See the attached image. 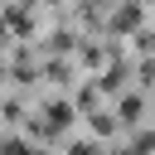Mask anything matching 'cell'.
Instances as JSON below:
<instances>
[{"mask_svg": "<svg viewBox=\"0 0 155 155\" xmlns=\"http://www.w3.org/2000/svg\"><path fill=\"white\" fill-rule=\"evenodd\" d=\"M136 24H140V5H136V0H126V5H121V15H116V29H136Z\"/></svg>", "mask_w": 155, "mask_h": 155, "instance_id": "2", "label": "cell"}, {"mask_svg": "<svg viewBox=\"0 0 155 155\" xmlns=\"http://www.w3.org/2000/svg\"><path fill=\"white\" fill-rule=\"evenodd\" d=\"M68 155H97V145H92V140H73V145H68Z\"/></svg>", "mask_w": 155, "mask_h": 155, "instance_id": "5", "label": "cell"}, {"mask_svg": "<svg viewBox=\"0 0 155 155\" xmlns=\"http://www.w3.org/2000/svg\"><path fill=\"white\" fill-rule=\"evenodd\" d=\"M73 111H78L73 102H53V107H48V131H63V126L73 121Z\"/></svg>", "mask_w": 155, "mask_h": 155, "instance_id": "1", "label": "cell"}, {"mask_svg": "<svg viewBox=\"0 0 155 155\" xmlns=\"http://www.w3.org/2000/svg\"><path fill=\"white\" fill-rule=\"evenodd\" d=\"M121 116L136 121V116H140V97H121Z\"/></svg>", "mask_w": 155, "mask_h": 155, "instance_id": "4", "label": "cell"}, {"mask_svg": "<svg viewBox=\"0 0 155 155\" xmlns=\"http://www.w3.org/2000/svg\"><path fill=\"white\" fill-rule=\"evenodd\" d=\"M87 126H92V131H97V136H107V131H111V126H116V121H111V116H107V111H92V121H87Z\"/></svg>", "mask_w": 155, "mask_h": 155, "instance_id": "3", "label": "cell"}]
</instances>
